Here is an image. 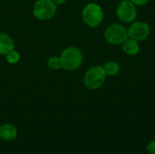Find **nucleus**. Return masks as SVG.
Returning <instances> with one entry per match:
<instances>
[{
    "mask_svg": "<svg viewBox=\"0 0 155 154\" xmlns=\"http://www.w3.org/2000/svg\"><path fill=\"white\" fill-rule=\"evenodd\" d=\"M59 57L62 68L67 71H74L78 69L83 64L84 59L81 50L74 46L65 48Z\"/></svg>",
    "mask_w": 155,
    "mask_h": 154,
    "instance_id": "f257e3e1",
    "label": "nucleus"
},
{
    "mask_svg": "<svg viewBox=\"0 0 155 154\" xmlns=\"http://www.w3.org/2000/svg\"><path fill=\"white\" fill-rule=\"evenodd\" d=\"M106 78V73L103 66L95 65L91 67L84 75V85L91 90H95L100 88Z\"/></svg>",
    "mask_w": 155,
    "mask_h": 154,
    "instance_id": "f03ea898",
    "label": "nucleus"
},
{
    "mask_svg": "<svg viewBox=\"0 0 155 154\" xmlns=\"http://www.w3.org/2000/svg\"><path fill=\"white\" fill-rule=\"evenodd\" d=\"M82 15L84 22L91 27L98 26L104 19V13L102 8L100 5L94 3L88 4L84 8Z\"/></svg>",
    "mask_w": 155,
    "mask_h": 154,
    "instance_id": "7ed1b4c3",
    "label": "nucleus"
},
{
    "mask_svg": "<svg viewBox=\"0 0 155 154\" xmlns=\"http://www.w3.org/2000/svg\"><path fill=\"white\" fill-rule=\"evenodd\" d=\"M55 13L56 5L52 0H37L33 7V14L39 20H48Z\"/></svg>",
    "mask_w": 155,
    "mask_h": 154,
    "instance_id": "20e7f679",
    "label": "nucleus"
},
{
    "mask_svg": "<svg viewBox=\"0 0 155 154\" xmlns=\"http://www.w3.org/2000/svg\"><path fill=\"white\" fill-rule=\"evenodd\" d=\"M105 39L112 44H124L128 39V30L121 25H112L108 26L104 33Z\"/></svg>",
    "mask_w": 155,
    "mask_h": 154,
    "instance_id": "39448f33",
    "label": "nucleus"
},
{
    "mask_svg": "<svg viewBox=\"0 0 155 154\" xmlns=\"http://www.w3.org/2000/svg\"><path fill=\"white\" fill-rule=\"evenodd\" d=\"M118 17L126 23L133 22L136 17V8L132 1H123L117 8Z\"/></svg>",
    "mask_w": 155,
    "mask_h": 154,
    "instance_id": "423d86ee",
    "label": "nucleus"
},
{
    "mask_svg": "<svg viewBox=\"0 0 155 154\" xmlns=\"http://www.w3.org/2000/svg\"><path fill=\"white\" fill-rule=\"evenodd\" d=\"M150 34V27L149 25L144 22H136L134 23L129 30H128V35L136 41H142L144 40Z\"/></svg>",
    "mask_w": 155,
    "mask_h": 154,
    "instance_id": "0eeeda50",
    "label": "nucleus"
},
{
    "mask_svg": "<svg viewBox=\"0 0 155 154\" xmlns=\"http://www.w3.org/2000/svg\"><path fill=\"white\" fill-rule=\"evenodd\" d=\"M17 136L16 128L10 123H4L0 126V138L4 141H13Z\"/></svg>",
    "mask_w": 155,
    "mask_h": 154,
    "instance_id": "6e6552de",
    "label": "nucleus"
},
{
    "mask_svg": "<svg viewBox=\"0 0 155 154\" xmlns=\"http://www.w3.org/2000/svg\"><path fill=\"white\" fill-rule=\"evenodd\" d=\"M15 49L14 40L6 34L0 33V54L5 55Z\"/></svg>",
    "mask_w": 155,
    "mask_h": 154,
    "instance_id": "1a4fd4ad",
    "label": "nucleus"
},
{
    "mask_svg": "<svg viewBox=\"0 0 155 154\" xmlns=\"http://www.w3.org/2000/svg\"><path fill=\"white\" fill-rule=\"evenodd\" d=\"M123 48H124V51L128 54H131V55H134V54H136L138 52H139V44L137 43L136 40L134 39H127L124 43V45H123Z\"/></svg>",
    "mask_w": 155,
    "mask_h": 154,
    "instance_id": "9d476101",
    "label": "nucleus"
},
{
    "mask_svg": "<svg viewBox=\"0 0 155 154\" xmlns=\"http://www.w3.org/2000/svg\"><path fill=\"white\" fill-rule=\"evenodd\" d=\"M104 68L105 70L106 74H108V75H115V74H117V73L119 72V69H120L118 64L115 63V62H108L107 64H105Z\"/></svg>",
    "mask_w": 155,
    "mask_h": 154,
    "instance_id": "9b49d317",
    "label": "nucleus"
},
{
    "mask_svg": "<svg viewBox=\"0 0 155 154\" xmlns=\"http://www.w3.org/2000/svg\"><path fill=\"white\" fill-rule=\"evenodd\" d=\"M47 65L50 69L53 70H58L61 69V61H60V57L58 56H51L48 61H47Z\"/></svg>",
    "mask_w": 155,
    "mask_h": 154,
    "instance_id": "f8f14e48",
    "label": "nucleus"
},
{
    "mask_svg": "<svg viewBox=\"0 0 155 154\" xmlns=\"http://www.w3.org/2000/svg\"><path fill=\"white\" fill-rule=\"evenodd\" d=\"M5 56H6V61L11 64H15L18 63L20 60V54L15 49H13L7 54H5Z\"/></svg>",
    "mask_w": 155,
    "mask_h": 154,
    "instance_id": "ddd939ff",
    "label": "nucleus"
},
{
    "mask_svg": "<svg viewBox=\"0 0 155 154\" xmlns=\"http://www.w3.org/2000/svg\"><path fill=\"white\" fill-rule=\"evenodd\" d=\"M147 150L151 154H155V140L149 143L147 145Z\"/></svg>",
    "mask_w": 155,
    "mask_h": 154,
    "instance_id": "4468645a",
    "label": "nucleus"
},
{
    "mask_svg": "<svg viewBox=\"0 0 155 154\" xmlns=\"http://www.w3.org/2000/svg\"><path fill=\"white\" fill-rule=\"evenodd\" d=\"M131 1L136 5H143L146 3H148L149 0H131Z\"/></svg>",
    "mask_w": 155,
    "mask_h": 154,
    "instance_id": "2eb2a0df",
    "label": "nucleus"
},
{
    "mask_svg": "<svg viewBox=\"0 0 155 154\" xmlns=\"http://www.w3.org/2000/svg\"><path fill=\"white\" fill-rule=\"evenodd\" d=\"M55 5H61V4H63V3H64L66 0H52Z\"/></svg>",
    "mask_w": 155,
    "mask_h": 154,
    "instance_id": "dca6fc26",
    "label": "nucleus"
}]
</instances>
